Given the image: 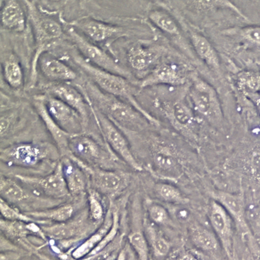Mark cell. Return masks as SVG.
I'll list each match as a JSON object with an SVG mask.
<instances>
[{"label":"cell","mask_w":260,"mask_h":260,"mask_svg":"<svg viewBox=\"0 0 260 260\" xmlns=\"http://www.w3.org/2000/svg\"><path fill=\"white\" fill-rule=\"evenodd\" d=\"M87 103L111 120L121 130L137 131L150 122L135 107L119 98L102 91L88 79L75 83Z\"/></svg>","instance_id":"6da1fadb"},{"label":"cell","mask_w":260,"mask_h":260,"mask_svg":"<svg viewBox=\"0 0 260 260\" xmlns=\"http://www.w3.org/2000/svg\"><path fill=\"white\" fill-rule=\"evenodd\" d=\"M0 158L9 168L47 170H54L61 156L55 144L50 142L26 141L2 146Z\"/></svg>","instance_id":"7a4b0ae2"},{"label":"cell","mask_w":260,"mask_h":260,"mask_svg":"<svg viewBox=\"0 0 260 260\" xmlns=\"http://www.w3.org/2000/svg\"><path fill=\"white\" fill-rule=\"evenodd\" d=\"M71 58L73 62L84 73L85 76H87V78L102 91L127 102L142 113L150 124L158 125L159 122L158 120L138 103L136 98L135 89L127 79L98 68L85 60L79 52H71Z\"/></svg>","instance_id":"3957f363"},{"label":"cell","mask_w":260,"mask_h":260,"mask_svg":"<svg viewBox=\"0 0 260 260\" xmlns=\"http://www.w3.org/2000/svg\"><path fill=\"white\" fill-rule=\"evenodd\" d=\"M25 4L36 41V51L32 57L28 84V88H32L36 84L38 78L37 69L40 57L58 44L64 35V29L62 24L54 18L44 15L34 2L27 1Z\"/></svg>","instance_id":"277c9868"},{"label":"cell","mask_w":260,"mask_h":260,"mask_svg":"<svg viewBox=\"0 0 260 260\" xmlns=\"http://www.w3.org/2000/svg\"><path fill=\"white\" fill-rule=\"evenodd\" d=\"M101 224L91 220L86 207L64 222L40 225L48 240L57 242L62 250L70 248L69 252L92 235Z\"/></svg>","instance_id":"5b68a950"},{"label":"cell","mask_w":260,"mask_h":260,"mask_svg":"<svg viewBox=\"0 0 260 260\" xmlns=\"http://www.w3.org/2000/svg\"><path fill=\"white\" fill-rule=\"evenodd\" d=\"M69 156L87 166L109 170L117 168L123 160L113 152L105 142H101L90 134L71 135L69 143Z\"/></svg>","instance_id":"8992f818"},{"label":"cell","mask_w":260,"mask_h":260,"mask_svg":"<svg viewBox=\"0 0 260 260\" xmlns=\"http://www.w3.org/2000/svg\"><path fill=\"white\" fill-rule=\"evenodd\" d=\"M0 194L1 199L24 213L45 210L63 203V201L41 197L9 176L3 174L0 179Z\"/></svg>","instance_id":"52a82bcc"},{"label":"cell","mask_w":260,"mask_h":260,"mask_svg":"<svg viewBox=\"0 0 260 260\" xmlns=\"http://www.w3.org/2000/svg\"><path fill=\"white\" fill-rule=\"evenodd\" d=\"M85 173L88 180L89 188L103 196L115 199L129 186L131 175L122 170H109L93 168L71 158Z\"/></svg>","instance_id":"ba28073f"},{"label":"cell","mask_w":260,"mask_h":260,"mask_svg":"<svg viewBox=\"0 0 260 260\" xmlns=\"http://www.w3.org/2000/svg\"><path fill=\"white\" fill-rule=\"evenodd\" d=\"M14 178L41 197L63 201L72 199L67 188L60 160L52 172L44 176L16 174Z\"/></svg>","instance_id":"9c48e42d"},{"label":"cell","mask_w":260,"mask_h":260,"mask_svg":"<svg viewBox=\"0 0 260 260\" xmlns=\"http://www.w3.org/2000/svg\"><path fill=\"white\" fill-rule=\"evenodd\" d=\"M89 106L95 125L98 126V129H99L104 142L118 157L121 158L125 164L131 167L133 170H143V167L139 164L134 155L123 132L95 108L90 105Z\"/></svg>","instance_id":"30bf717a"},{"label":"cell","mask_w":260,"mask_h":260,"mask_svg":"<svg viewBox=\"0 0 260 260\" xmlns=\"http://www.w3.org/2000/svg\"><path fill=\"white\" fill-rule=\"evenodd\" d=\"M67 32L79 54L91 64L108 72L120 75L126 79L129 78L130 73L128 71L122 67L117 60L103 49L79 34L73 26L67 28Z\"/></svg>","instance_id":"8fae6325"},{"label":"cell","mask_w":260,"mask_h":260,"mask_svg":"<svg viewBox=\"0 0 260 260\" xmlns=\"http://www.w3.org/2000/svg\"><path fill=\"white\" fill-rule=\"evenodd\" d=\"M189 98L195 112L211 123L222 119V111L215 89L202 79H194L189 90Z\"/></svg>","instance_id":"7c38bea8"},{"label":"cell","mask_w":260,"mask_h":260,"mask_svg":"<svg viewBox=\"0 0 260 260\" xmlns=\"http://www.w3.org/2000/svg\"><path fill=\"white\" fill-rule=\"evenodd\" d=\"M155 104L177 131L189 139H196V118L186 103L181 101H157Z\"/></svg>","instance_id":"4fadbf2b"},{"label":"cell","mask_w":260,"mask_h":260,"mask_svg":"<svg viewBox=\"0 0 260 260\" xmlns=\"http://www.w3.org/2000/svg\"><path fill=\"white\" fill-rule=\"evenodd\" d=\"M42 96L49 115L63 130L71 135L85 133L82 118L75 110L48 93Z\"/></svg>","instance_id":"5bb4252c"},{"label":"cell","mask_w":260,"mask_h":260,"mask_svg":"<svg viewBox=\"0 0 260 260\" xmlns=\"http://www.w3.org/2000/svg\"><path fill=\"white\" fill-rule=\"evenodd\" d=\"M2 235L14 243L18 244L28 251L38 253V247L30 241V237L38 238L49 243V240L38 223L6 220L1 218Z\"/></svg>","instance_id":"9a60e30c"},{"label":"cell","mask_w":260,"mask_h":260,"mask_svg":"<svg viewBox=\"0 0 260 260\" xmlns=\"http://www.w3.org/2000/svg\"><path fill=\"white\" fill-rule=\"evenodd\" d=\"M73 27L81 32L85 38L96 44H105L119 38L125 34V30L121 26L101 21L91 18H82L75 20Z\"/></svg>","instance_id":"2e32d148"},{"label":"cell","mask_w":260,"mask_h":260,"mask_svg":"<svg viewBox=\"0 0 260 260\" xmlns=\"http://www.w3.org/2000/svg\"><path fill=\"white\" fill-rule=\"evenodd\" d=\"M60 99L75 110L82 118L85 133H87L89 117L91 114L90 106L80 90L75 85L67 83H57L49 85L46 92Z\"/></svg>","instance_id":"e0dca14e"},{"label":"cell","mask_w":260,"mask_h":260,"mask_svg":"<svg viewBox=\"0 0 260 260\" xmlns=\"http://www.w3.org/2000/svg\"><path fill=\"white\" fill-rule=\"evenodd\" d=\"M32 106L37 114L42 120L55 146L58 148L61 157L69 156V143L71 134L67 133L52 119L47 111L42 95H36L32 98Z\"/></svg>","instance_id":"ac0fdd59"},{"label":"cell","mask_w":260,"mask_h":260,"mask_svg":"<svg viewBox=\"0 0 260 260\" xmlns=\"http://www.w3.org/2000/svg\"><path fill=\"white\" fill-rule=\"evenodd\" d=\"M186 77L183 71L174 63L164 62L154 67L151 71L141 81V88L154 86L156 85H170L174 86L184 85Z\"/></svg>","instance_id":"d6986e66"},{"label":"cell","mask_w":260,"mask_h":260,"mask_svg":"<svg viewBox=\"0 0 260 260\" xmlns=\"http://www.w3.org/2000/svg\"><path fill=\"white\" fill-rule=\"evenodd\" d=\"M164 53V47L138 44L128 50L127 60L133 70L144 72L156 66V63Z\"/></svg>","instance_id":"ffe728a7"},{"label":"cell","mask_w":260,"mask_h":260,"mask_svg":"<svg viewBox=\"0 0 260 260\" xmlns=\"http://www.w3.org/2000/svg\"><path fill=\"white\" fill-rule=\"evenodd\" d=\"M63 176L71 198L83 199L89 188L88 180L84 171L71 158L61 157Z\"/></svg>","instance_id":"44dd1931"},{"label":"cell","mask_w":260,"mask_h":260,"mask_svg":"<svg viewBox=\"0 0 260 260\" xmlns=\"http://www.w3.org/2000/svg\"><path fill=\"white\" fill-rule=\"evenodd\" d=\"M152 146V160L156 174L172 180L179 178L182 168L172 150L160 144H154Z\"/></svg>","instance_id":"7402d4cb"},{"label":"cell","mask_w":260,"mask_h":260,"mask_svg":"<svg viewBox=\"0 0 260 260\" xmlns=\"http://www.w3.org/2000/svg\"><path fill=\"white\" fill-rule=\"evenodd\" d=\"M113 224V203L110 201L109 208H108L107 214L102 224L99 229L89 236L87 239H85L78 246L67 252V255L75 260L82 259L88 255L97 245L102 241V240L105 237V236L111 231Z\"/></svg>","instance_id":"603a6c76"},{"label":"cell","mask_w":260,"mask_h":260,"mask_svg":"<svg viewBox=\"0 0 260 260\" xmlns=\"http://www.w3.org/2000/svg\"><path fill=\"white\" fill-rule=\"evenodd\" d=\"M39 68L47 79L60 83H72L78 79V75L60 59L44 54L38 62Z\"/></svg>","instance_id":"cb8c5ba5"},{"label":"cell","mask_w":260,"mask_h":260,"mask_svg":"<svg viewBox=\"0 0 260 260\" xmlns=\"http://www.w3.org/2000/svg\"><path fill=\"white\" fill-rule=\"evenodd\" d=\"M210 221L213 230L220 239L223 249L231 256L233 249L232 223L227 211L217 201L211 203Z\"/></svg>","instance_id":"d4e9b609"},{"label":"cell","mask_w":260,"mask_h":260,"mask_svg":"<svg viewBox=\"0 0 260 260\" xmlns=\"http://www.w3.org/2000/svg\"><path fill=\"white\" fill-rule=\"evenodd\" d=\"M2 27L14 32H22L26 27L25 11L20 2L16 0L2 2L1 6Z\"/></svg>","instance_id":"484cf974"},{"label":"cell","mask_w":260,"mask_h":260,"mask_svg":"<svg viewBox=\"0 0 260 260\" xmlns=\"http://www.w3.org/2000/svg\"><path fill=\"white\" fill-rule=\"evenodd\" d=\"M24 108L21 106L12 107L7 111L2 112L1 115V140L2 143L4 141H8L12 138L17 137V135L21 133L22 130L26 127V117H24Z\"/></svg>","instance_id":"4316f807"},{"label":"cell","mask_w":260,"mask_h":260,"mask_svg":"<svg viewBox=\"0 0 260 260\" xmlns=\"http://www.w3.org/2000/svg\"><path fill=\"white\" fill-rule=\"evenodd\" d=\"M83 199H74L73 203H65L45 210L26 212V214L35 219L50 221V223L64 222L72 218L78 212L76 211L77 206L81 205Z\"/></svg>","instance_id":"83f0119b"},{"label":"cell","mask_w":260,"mask_h":260,"mask_svg":"<svg viewBox=\"0 0 260 260\" xmlns=\"http://www.w3.org/2000/svg\"><path fill=\"white\" fill-rule=\"evenodd\" d=\"M2 75L4 81L12 89H22L24 86L23 69L15 54L12 52L2 54Z\"/></svg>","instance_id":"f1b7e54d"},{"label":"cell","mask_w":260,"mask_h":260,"mask_svg":"<svg viewBox=\"0 0 260 260\" xmlns=\"http://www.w3.org/2000/svg\"><path fill=\"white\" fill-rule=\"evenodd\" d=\"M213 197L217 202L222 205L223 208L231 214L241 229L244 231H247L243 197L240 194L225 192H215L213 194Z\"/></svg>","instance_id":"f546056e"},{"label":"cell","mask_w":260,"mask_h":260,"mask_svg":"<svg viewBox=\"0 0 260 260\" xmlns=\"http://www.w3.org/2000/svg\"><path fill=\"white\" fill-rule=\"evenodd\" d=\"M190 41L195 52L209 67L219 71L220 62L218 54L205 37L197 32L190 34Z\"/></svg>","instance_id":"4dcf8cb0"},{"label":"cell","mask_w":260,"mask_h":260,"mask_svg":"<svg viewBox=\"0 0 260 260\" xmlns=\"http://www.w3.org/2000/svg\"><path fill=\"white\" fill-rule=\"evenodd\" d=\"M189 233L191 241L199 249L207 252H212L217 249L218 243L216 237L204 227L193 225L190 227Z\"/></svg>","instance_id":"1f68e13d"},{"label":"cell","mask_w":260,"mask_h":260,"mask_svg":"<svg viewBox=\"0 0 260 260\" xmlns=\"http://www.w3.org/2000/svg\"><path fill=\"white\" fill-rule=\"evenodd\" d=\"M148 18L165 34L176 36L180 34L179 26L176 20L168 12L162 10H152L148 14Z\"/></svg>","instance_id":"d6a6232c"},{"label":"cell","mask_w":260,"mask_h":260,"mask_svg":"<svg viewBox=\"0 0 260 260\" xmlns=\"http://www.w3.org/2000/svg\"><path fill=\"white\" fill-rule=\"evenodd\" d=\"M87 207L89 216L95 223H103L107 214L103 196L91 188L87 189Z\"/></svg>","instance_id":"836d02e7"},{"label":"cell","mask_w":260,"mask_h":260,"mask_svg":"<svg viewBox=\"0 0 260 260\" xmlns=\"http://www.w3.org/2000/svg\"><path fill=\"white\" fill-rule=\"evenodd\" d=\"M0 212H1L2 218L6 220L24 221L27 223L36 222L41 225L48 224L50 223V221L40 220L29 216L18 207L10 205L2 199L0 201Z\"/></svg>","instance_id":"e575fe53"},{"label":"cell","mask_w":260,"mask_h":260,"mask_svg":"<svg viewBox=\"0 0 260 260\" xmlns=\"http://www.w3.org/2000/svg\"><path fill=\"white\" fill-rule=\"evenodd\" d=\"M237 83L245 94L257 93L260 89V75L253 71H243L238 75Z\"/></svg>","instance_id":"d590c367"},{"label":"cell","mask_w":260,"mask_h":260,"mask_svg":"<svg viewBox=\"0 0 260 260\" xmlns=\"http://www.w3.org/2000/svg\"><path fill=\"white\" fill-rule=\"evenodd\" d=\"M154 190L160 198L168 202L185 204L188 201L183 197L179 189L171 184L158 183L154 186Z\"/></svg>","instance_id":"8d00e7d4"},{"label":"cell","mask_w":260,"mask_h":260,"mask_svg":"<svg viewBox=\"0 0 260 260\" xmlns=\"http://www.w3.org/2000/svg\"><path fill=\"white\" fill-rule=\"evenodd\" d=\"M130 246L136 252L138 260H149V249L147 240L140 231L133 232L128 236Z\"/></svg>","instance_id":"74e56055"},{"label":"cell","mask_w":260,"mask_h":260,"mask_svg":"<svg viewBox=\"0 0 260 260\" xmlns=\"http://www.w3.org/2000/svg\"><path fill=\"white\" fill-rule=\"evenodd\" d=\"M146 234L154 253L158 257L168 255L170 250V245L168 242L158 235L155 229L150 225L146 227Z\"/></svg>","instance_id":"f35d334b"},{"label":"cell","mask_w":260,"mask_h":260,"mask_svg":"<svg viewBox=\"0 0 260 260\" xmlns=\"http://www.w3.org/2000/svg\"><path fill=\"white\" fill-rule=\"evenodd\" d=\"M123 241V237L121 235H117V237L115 238L111 243H110L107 247L105 249L101 250L96 253L93 254V255H89L86 256L84 258L79 260H105L107 258H109L110 256L113 255V254L117 253L121 251V245ZM68 256V255H67ZM69 260H75L72 258L69 257Z\"/></svg>","instance_id":"ab89813d"},{"label":"cell","mask_w":260,"mask_h":260,"mask_svg":"<svg viewBox=\"0 0 260 260\" xmlns=\"http://www.w3.org/2000/svg\"><path fill=\"white\" fill-rule=\"evenodd\" d=\"M148 216L152 222L158 225L166 223L168 220V213L161 205L151 204L148 207Z\"/></svg>","instance_id":"60d3db41"},{"label":"cell","mask_w":260,"mask_h":260,"mask_svg":"<svg viewBox=\"0 0 260 260\" xmlns=\"http://www.w3.org/2000/svg\"><path fill=\"white\" fill-rule=\"evenodd\" d=\"M241 36L248 42L260 45V27H247L241 30Z\"/></svg>","instance_id":"b9f144b4"},{"label":"cell","mask_w":260,"mask_h":260,"mask_svg":"<svg viewBox=\"0 0 260 260\" xmlns=\"http://www.w3.org/2000/svg\"><path fill=\"white\" fill-rule=\"evenodd\" d=\"M251 166L254 176L260 179V149L256 150L253 152L251 158Z\"/></svg>","instance_id":"7bdbcfd3"},{"label":"cell","mask_w":260,"mask_h":260,"mask_svg":"<svg viewBox=\"0 0 260 260\" xmlns=\"http://www.w3.org/2000/svg\"><path fill=\"white\" fill-rule=\"evenodd\" d=\"M176 217L181 221H186L190 217V213L185 209H180L176 211Z\"/></svg>","instance_id":"ee69618b"},{"label":"cell","mask_w":260,"mask_h":260,"mask_svg":"<svg viewBox=\"0 0 260 260\" xmlns=\"http://www.w3.org/2000/svg\"><path fill=\"white\" fill-rule=\"evenodd\" d=\"M247 97H249L252 101L253 102L256 109H257L258 113L260 114V95L257 93H247L246 94Z\"/></svg>","instance_id":"f6af8a7d"},{"label":"cell","mask_w":260,"mask_h":260,"mask_svg":"<svg viewBox=\"0 0 260 260\" xmlns=\"http://www.w3.org/2000/svg\"><path fill=\"white\" fill-rule=\"evenodd\" d=\"M127 251H126L125 249H123L121 250L119 255L116 260H127Z\"/></svg>","instance_id":"bcb514c9"},{"label":"cell","mask_w":260,"mask_h":260,"mask_svg":"<svg viewBox=\"0 0 260 260\" xmlns=\"http://www.w3.org/2000/svg\"><path fill=\"white\" fill-rule=\"evenodd\" d=\"M179 260H198L194 255H191L190 253H186L181 256Z\"/></svg>","instance_id":"7dc6e473"},{"label":"cell","mask_w":260,"mask_h":260,"mask_svg":"<svg viewBox=\"0 0 260 260\" xmlns=\"http://www.w3.org/2000/svg\"><path fill=\"white\" fill-rule=\"evenodd\" d=\"M36 254L37 257H38L39 258H40V259L42 260H54L52 258H51L50 257H48V256H47L46 254L40 253V252H38V253H36Z\"/></svg>","instance_id":"c3c4849f"},{"label":"cell","mask_w":260,"mask_h":260,"mask_svg":"<svg viewBox=\"0 0 260 260\" xmlns=\"http://www.w3.org/2000/svg\"><path fill=\"white\" fill-rule=\"evenodd\" d=\"M119 252H117V253L113 254L111 256H110L109 258H107V259L105 260H116L117 259V258L118 257V255H119V254L120 253Z\"/></svg>","instance_id":"681fc988"},{"label":"cell","mask_w":260,"mask_h":260,"mask_svg":"<svg viewBox=\"0 0 260 260\" xmlns=\"http://www.w3.org/2000/svg\"><path fill=\"white\" fill-rule=\"evenodd\" d=\"M22 260H38V259H30V258H28V259H22ZM42 260V259H41Z\"/></svg>","instance_id":"f907efd6"},{"label":"cell","mask_w":260,"mask_h":260,"mask_svg":"<svg viewBox=\"0 0 260 260\" xmlns=\"http://www.w3.org/2000/svg\"><path fill=\"white\" fill-rule=\"evenodd\" d=\"M258 211H259V213L260 215V205H259V207H258Z\"/></svg>","instance_id":"816d5d0a"},{"label":"cell","mask_w":260,"mask_h":260,"mask_svg":"<svg viewBox=\"0 0 260 260\" xmlns=\"http://www.w3.org/2000/svg\"><path fill=\"white\" fill-rule=\"evenodd\" d=\"M127 260H130V258H127Z\"/></svg>","instance_id":"f5cc1de1"}]
</instances>
